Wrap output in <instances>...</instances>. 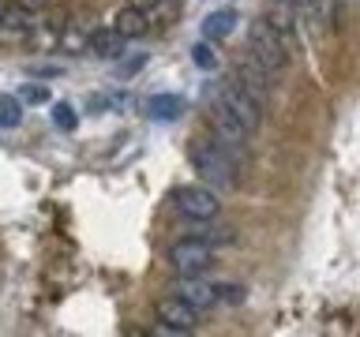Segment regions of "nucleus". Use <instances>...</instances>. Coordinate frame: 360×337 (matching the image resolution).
<instances>
[{
	"instance_id": "1",
	"label": "nucleus",
	"mask_w": 360,
	"mask_h": 337,
	"mask_svg": "<svg viewBox=\"0 0 360 337\" xmlns=\"http://www.w3.org/2000/svg\"><path fill=\"white\" fill-rule=\"evenodd\" d=\"M191 165H195V173L202 180H210L214 187H233L236 184V165L233 157L225 154V143L218 139H191Z\"/></svg>"
},
{
	"instance_id": "2",
	"label": "nucleus",
	"mask_w": 360,
	"mask_h": 337,
	"mask_svg": "<svg viewBox=\"0 0 360 337\" xmlns=\"http://www.w3.org/2000/svg\"><path fill=\"white\" fill-rule=\"evenodd\" d=\"M248 53H252V60H259L270 75H274V72H285L292 45L270 27V19H255L252 27H248Z\"/></svg>"
},
{
	"instance_id": "3",
	"label": "nucleus",
	"mask_w": 360,
	"mask_h": 337,
	"mask_svg": "<svg viewBox=\"0 0 360 337\" xmlns=\"http://www.w3.org/2000/svg\"><path fill=\"white\" fill-rule=\"evenodd\" d=\"M214 105H221L233 120H240L248 131H259V124H263V101H259L255 94H248V90L236 83V79H229V83L218 86Z\"/></svg>"
},
{
	"instance_id": "4",
	"label": "nucleus",
	"mask_w": 360,
	"mask_h": 337,
	"mask_svg": "<svg viewBox=\"0 0 360 337\" xmlns=\"http://www.w3.org/2000/svg\"><path fill=\"white\" fill-rule=\"evenodd\" d=\"M169 263L180 274H207L214 263V244H207L202 236H188V240H176L169 247Z\"/></svg>"
},
{
	"instance_id": "5",
	"label": "nucleus",
	"mask_w": 360,
	"mask_h": 337,
	"mask_svg": "<svg viewBox=\"0 0 360 337\" xmlns=\"http://www.w3.org/2000/svg\"><path fill=\"white\" fill-rule=\"evenodd\" d=\"M176 210L191 221H210V218H218V195L210 187L188 184L176 191Z\"/></svg>"
},
{
	"instance_id": "6",
	"label": "nucleus",
	"mask_w": 360,
	"mask_h": 337,
	"mask_svg": "<svg viewBox=\"0 0 360 337\" xmlns=\"http://www.w3.org/2000/svg\"><path fill=\"white\" fill-rule=\"evenodd\" d=\"M158 322L165 326V330H176V333H191L195 330V322H199V308H191V303L184 296H165V300H158Z\"/></svg>"
},
{
	"instance_id": "7",
	"label": "nucleus",
	"mask_w": 360,
	"mask_h": 337,
	"mask_svg": "<svg viewBox=\"0 0 360 337\" xmlns=\"http://www.w3.org/2000/svg\"><path fill=\"white\" fill-rule=\"evenodd\" d=\"M176 296H184L191 308H210V303H218V285H207V281H199V274H184L176 281Z\"/></svg>"
},
{
	"instance_id": "8",
	"label": "nucleus",
	"mask_w": 360,
	"mask_h": 337,
	"mask_svg": "<svg viewBox=\"0 0 360 337\" xmlns=\"http://www.w3.org/2000/svg\"><path fill=\"white\" fill-rule=\"evenodd\" d=\"M236 83H240L248 94H255L259 101L270 94V72H266V67L259 64V60H252V56L236 64Z\"/></svg>"
},
{
	"instance_id": "9",
	"label": "nucleus",
	"mask_w": 360,
	"mask_h": 337,
	"mask_svg": "<svg viewBox=\"0 0 360 337\" xmlns=\"http://www.w3.org/2000/svg\"><path fill=\"white\" fill-rule=\"evenodd\" d=\"M266 19H270V27H274L289 45L297 41V27H292V22L300 19V8L292 4V0H274V4H270V11H266Z\"/></svg>"
},
{
	"instance_id": "10",
	"label": "nucleus",
	"mask_w": 360,
	"mask_h": 337,
	"mask_svg": "<svg viewBox=\"0 0 360 337\" xmlns=\"http://www.w3.org/2000/svg\"><path fill=\"white\" fill-rule=\"evenodd\" d=\"M124 34L117 27H105V30H94L90 34V53H98V56H105V60H112V56H120L124 53Z\"/></svg>"
},
{
	"instance_id": "11",
	"label": "nucleus",
	"mask_w": 360,
	"mask_h": 337,
	"mask_svg": "<svg viewBox=\"0 0 360 337\" xmlns=\"http://www.w3.org/2000/svg\"><path fill=\"white\" fill-rule=\"evenodd\" d=\"M233 30H236V11H229V8L210 11L207 22H202V38L207 41H221V38H229Z\"/></svg>"
},
{
	"instance_id": "12",
	"label": "nucleus",
	"mask_w": 360,
	"mask_h": 337,
	"mask_svg": "<svg viewBox=\"0 0 360 337\" xmlns=\"http://www.w3.org/2000/svg\"><path fill=\"white\" fill-rule=\"evenodd\" d=\"M214 131H218V143H244L248 135H252L240 120H233L221 105H214Z\"/></svg>"
},
{
	"instance_id": "13",
	"label": "nucleus",
	"mask_w": 360,
	"mask_h": 337,
	"mask_svg": "<svg viewBox=\"0 0 360 337\" xmlns=\"http://www.w3.org/2000/svg\"><path fill=\"white\" fill-rule=\"evenodd\" d=\"M112 27H117L124 38H143V34H146V11L124 4V8L117 11V19H112Z\"/></svg>"
},
{
	"instance_id": "14",
	"label": "nucleus",
	"mask_w": 360,
	"mask_h": 337,
	"mask_svg": "<svg viewBox=\"0 0 360 337\" xmlns=\"http://www.w3.org/2000/svg\"><path fill=\"white\" fill-rule=\"evenodd\" d=\"M146 112L154 120H176V117H184V98L180 94H154L146 101Z\"/></svg>"
},
{
	"instance_id": "15",
	"label": "nucleus",
	"mask_w": 360,
	"mask_h": 337,
	"mask_svg": "<svg viewBox=\"0 0 360 337\" xmlns=\"http://www.w3.org/2000/svg\"><path fill=\"white\" fill-rule=\"evenodd\" d=\"M22 124V98L0 94V128H19Z\"/></svg>"
},
{
	"instance_id": "16",
	"label": "nucleus",
	"mask_w": 360,
	"mask_h": 337,
	"mask_svg": "<svg viewBox=\"0 0 360 337\" xmlns=\"http://www.w3.org/2000/svg\"><path fill=\"white\" fill-rule=\"evenodd\" d=\"M300 8V15H308L315 22H326L330 19V0H292Z\"/></svg>"
},
{
	"instance_id": "17",
	"label": "nucleus",
	"mask_w": 360,
	"mask_h": 337,
	"mask_svg": "<svg viewBox=\"0 0 360 337\" xmlns=\"http://www.w3.org/2000/svg\"><path fill=\"white\" fill-rule=\"evenodd\" d=\"M191 60L202 72H210V67H218V53L210 49V41H199V45H191Z\"/></svg>"
},
{
	"instance_id": "18",
	"label": "nucleus",
	"mask_w": 360,
	"mask_h": 337,
	"mask_svg": "<svg viewBox=\"0 0 360 337\" xmlns=\"http://www.w3.org/2000/svg\"><path fill=\"white\" fill-rule=\"evenodd\" d=\"M53 124H56L60 131H75L79 117H75V109H72V105H64V101H60V105H53Z\"/></svg>"
},
{
	"instance_id": "19",
	"label": "nucleus",
	"mask_w": 360,
	"mask_h": 337,
	"mask_svg": "<svg viewBox=\"0 0 360 337\" xmlns=\"http://www.w3.org/2000/svg\"><path fill=\"white\" fill-rule=\"evenodd\" d=\"M19 98H22V101H30V105H41V101H49V94H45V86H38V83H34V86L27 83V86L19 90Z\"/></svg>"
},
{
	"instance_id": "20",
	"label": "nucleus",
	"mask_w": 360,
	"mask_h": 337,
	"mask_svg": "<svg viewBox=\"0 0 360 337\" xmlns=\"http://www.w3.org/2000/svg\"><path fill=\"white\" fill-rule=\"evenodd\" d=\"M218 300H225V303H240V300H244V289H240V285H218Z\"/></svg>"
},
{
	"instance_id": "21",
	"label": "nucleus",
	"mask_w": 360,
	"mask_h": 337,
	"mask_svg": "<svg viewBox=\"0 0 360 337\" xmlns=\"http://www.w3.org/2000/svg\"><path fill=\"white\" fill-rule=\"evenodd\" d=\"M202 240H207V244H233L236 236H233V229H214V232L202 236Z\"/></svg>"
},
{
	"instance_id": "22",
	"label": "nucleus",
	"mask_w": 360,
	"mask_h": 337,
	"mask_svg": "<svg viewBox=\"0 0 360 337\" xmlns=\"http://www.w3.org/2000/svg\"><path fill=\"white\" fill-rule=\"evenodd\" d=\"M49 4H53V0H19V8H27V11H41Z\"/></svg>"
},
{
	"instance_id": "23",
	"label": "nucleus",
	"mask_w": 360,
	"mask_h": 337,
	"mask_svg": "<svg viewBox=\"0 0 360 337\" xmlns=\"http://www.w3.org/2000/svg\"><path fill=\"white\" fill-rule=\"evenodd\" d=\"M128 4H131V8H143V11H150V8L158 4V0H128Z\"/></svg>"
}]
</instances>
